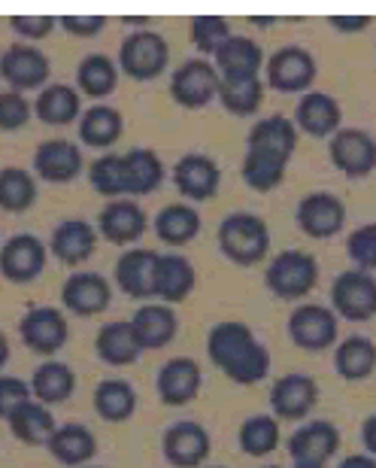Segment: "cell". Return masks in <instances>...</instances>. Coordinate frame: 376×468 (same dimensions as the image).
Returning <instances> with one entry per match:
<instances>
[{
  "label": "cell",
  "instance_id": "cell-1",
  "mask_svg": "<svg viewBox=\"0 0 376 468\" xmlns=\"http://www.w3.org/2000/svg\"><path fill=\"white\" fill-rule=\"evenodd\" d=\"M206 353L215 368L240 387L261 383L270 374V353L246 323H215L206 335Z\"/></svg>",
  "mask_w": 376,
  "mask_h": 468
},
{
  "label": "cell",
  "instance_id": "cell-2",
  "mask_svg": "<svg viewBox=\"0 0 376 468\" xmlns=\"http://www.w3.org/2000/svg\"><path fill=\"white\" fill-rule=\"evenodd\" d=\"M219 250L234 265L252 268L270 252V229L256 213H228L219 226Z\"/></svg>",
  "mask_w": 376,
  "mask_h": 468
},
{
  "label": "cell",
  "instance_id": "cell-3",
  "mask_svg": "<svg viewBox=\"0 0 376 468\" xmlns=\"http://www.w3.org/2000/svg\"><path fill=\"white\" fill-rule=\"evenodd\" d=\"M167 61H171V46L158 31H131L116 55L119 73L137 82L158 80L167 70Z\"/></svg>",
  "mask_w": 376,
  "mask_h": 468
},
{
  "label": "cell",
  "instance_id": "cell-4",
  "mask_svg": "<svg viewBox=\"0 0 376 468\" xmlns=\"http://www.w3.org/2000/svg\"><path fill=\"white\" fill-rule=\"evenodd\" d=\"M265 283L282 302L307 298L319 283V261L304 250H282L267 265Z\"/></svg>",
  "mask_w": 376,
  "mask_h": 468
},
{
  "label": "cell",
  "instance_id": "cell-5",
  "mask_svg": "<svg viewBox=\"0 0 376 468\" xmlns=\"http://www.w3.org/2000/svg\"><path fill=\"white\" fill-rule=\"evenodd\" d=\"M316 58L304 46H279L265 58V82L282 95H307L316 82Z\"/></svg>",
  "mask_w": 376,
  "mask_h": 468
},
{
  "label": "cell",
  "instance_id": "cell-6",
  "mask_svg": "<svg viewBox=\"0 0 376 468\" xmlns=\"http://www.w3.org/2000/svg\"><path fill=\"white\" fill-rule=\"evenodd\" d=\"M219 70L210 58H188L171 73V98L183 110H204L219 98Z\"/></svg>",
  "mask_w": 376,
  "mask_h": 468
},
{
  "label": "cell",
  "instance_id": "cell-7",
  "mask_svg": "<svg viewBox=\"0 0 376 468\" xmlns=\"http://www.w3.org/2000/svg\"><path fill=\"white\" fill-rule=\"evenodd\" d=\"M328 158L350 180H364L376 171V137L364 128H340L328 137Z\"/></svg>",
  "mask_w": 376,
  "mask_h": 468
},
{
  "label": "cell",
  "instance_id": "cell-8",
  "mask_svg": "<svg viewBox=\"0 0 376 468\" xmlns=\"http://www.w3.org/2000/svg\"><path fill=\"white\" fill-rule=\"evenodd\" d=\"M331 311L350 323H368L376 316V277L368 271H343L331 286Z\"/></svg>",
  "mask_w": 376,
  "mask_h": 468
},
{
  "label": "cell",
  "instance_id": "cell-9",
  "mask_svg": "<svg viewBox=\"0 0 376 468\" xmlns=\"http://www.w3.org/2000/svg\"><path fill=\"white\" fill-rule=\"evenodd\" d=\"M49 55H43L37 46L31 43H13L0 52V80L9 82L13 91H34V89H46L49 86Z\"/></svg>",
  "mask_w": 376,
  "mask_h": 468
},
{
  "label": "cell",
  "instance_id": "cell-10",
  "mask_svg": "<svg viewBox=\"0 0 376 468\" xmlns=\"http://www.w3.org/2000/svg\"><path fill=\"white\" fill-rule=\"evenodd\" d=\"M337 314L325 304H300L288 316V338L307 353H322L337 344Z\"/></svg>",
  "mask_w": 376,
  "mask_h": 468
},
{
  "label": "cell",
  "instance_id": "cell-11",
  "mask_svg": "<svg viewBox=\"0 0 376 468\" xmlns=\"http://www.w3.org/2000/svg\"><path fill=\"white\" fill-rule=\"evenodd\" d=\"M295 219L300 231L313 240H328L346 226V204L334 192H309L298 201Z\"/></svg>",
  "mask_w": 376,
  "mask_h": 468
},
{
  "label": "cell",
  "instance_id": "cell-12",
  "mask_svg": "<svg viewBox=\"0 0 376 468\" xmlns=\"http://www.w3.org/2000/svg\"><path fill=\"white\" fill-rule=\"evenodd\" d=\"M49 247L37 234H13L0 247V274L9 283H31L43 274Z\"/></svg>",
  "mask_w": 376,
  "mask_h": 468
},
{
  "label": "cell",
  "instance_id": "cell-13",
  "mask_svg": "<svg viewBox=\"0 0 376 468\" xmlns=\"http://www.w3.org/2000/svg\"><path fill=\"white\" fill-rule=\"evenodd\" d=\"M86 167V158H82V149L73 144V140L64 137H52L43 140L34 153V176L43 183L61 186V183H73Z\"/></svg>",
  "mask_w": 376,
  "mask_h": 468
},
{
  "label": "cell",
  "instance_id": "cell-14",
  "mask_svg": "<svg viewBox=\"0 0 376 468\" xmlns=\"http://www.w3.org/2000/svg\"><path fill=\"white\" fill-rule=\"evenodd\" d=\"M173 186L185 201H210L219 195L222 186V167L215 158L204 153H185L180 162L173 165Z\"/></svg>",
  "mask_w": 376,
  "mask_h": 468
},
{
  "label": "cell",
  "instance_id": "cell-15",
  "mask_svg": "<svg viewBox=\"0 0 376 468\" xmlns=\"http://www.w3.org/2000/svg\"><path fill=\"white\" fill-rule=\"evenodd\" d=\"M18 335H22L27 350L52 356L70 338L68 316H64L58 307H31V311L22 316V323H18Z\"/></svg>",
  "mask_w": 376,
  "mask_h": 468
},
{
  "label": "cell",
  "instance_id": "cell-16",
  "mask_svg": "<svg viewBox=\"0 0 376 468\" xmlns=\"http://www.w3.org/2000/svg\"><path fill=\"white\" fill-rule=\"evenodd\" d=\"M210 447H213L210 432L201 423H194V420L173 423L164 432L162 441L164 460L173 468H201L206 463V456H210Z\"/></svg>",
  "mask_w": 376,
  "mask_h": 468
},
{
  "label": "cell",
  "instance_id": "cell-17",
  "mask_svg": "<svg viewBox=\"0 0 376 468\" xmlns=\"http://www.w3.org/2000/svg\"><path fill=\"white\" fill-rule=\"evenodd\" d=\"M146 226H149V219H146L143 207L128 198L107 201L103 210L98 213L100 238L110 240L112 247H131V243H137L146 234Z\"/></svg>",
  "mask_w": 376,
  "mask_h": 468
},
{
  "label": "cell",
  "instance_id": "cell-18",
  "mask_svg": "<svg viewBox=\"0 0 376 468\" xmlns=\"http://www.w3.org/2000/svg\"><path fill=\"white\" fill-rule=\"evenodd\" d=\"M316 401H319V387L309 374H298V371L282 374V378L274 383V389H270V408H274V417L288 420V423L309 417V410L316 408Z\"/></svg>",
  "mask_w": 376,
  "mask_h": 468
},
{
  "label": "cell",
  "instance_id": "cell-19",
  "mask_svg": "<svg viewBox=\"0 0 376 468\" xmlns=\"http://www.w3.org/2000/svg\"><path fill=\"white\" fill-rule=\"evenodd\" d=\"M201 368H197L194 359H188V356H176V359L164 362L162 368H158V378H155V389H158V399H162V405L167 408H183L188 401L197 399V392H201Z\"/></svg>",
  "mask_w": 376,
  "mask_h": 468
},
{
  "label": "cell",
  "instance_id": "cell-20",
  "mask_svg": "<svg viewBox=\"0 0 376 468\" xmlns=\"http://www.w3.org/2000/svg\"><path fill=\"white\" fill-rule=\"evenodd\" d=\"M112 302V286L103 274L94 271H79L70 274L68 283L61 286V304L77 316H98Z\"/></svg>",
  "mask_w": 376,
  "mask_h": 468
},
{
  "label": "cell",
  "instance_id": "cell-21",
  "mask_svg": "<svg viewBox=\"0 0 376 468\" xmlns=\"http://www.w3.org/2000/svg\"><path fill=\"white\" fill-rule=\"evenodd\" d=\"M295 128L304 131L309 137H334L340 131V122H343V110H340V101L328 91H313L309 89L307 95H300L298 107H295Z\"/></svg>",
  "mask_w": 376,
  "mask_h": 468
},
{
  "label": "cell",
  "instance_id": "cell-22",
  "mask_svg": "<svg viewBox=\"0 0 376 468\" xmlns=\"http://www.w3.org/2000/svg\"><path fill=\"white\" fill-rule=\"evenodd\" d=\"M340 451V432L328 420H313V423L300 426L288 438V453L295 463H316L325 465L331 456Z\"/></svg>",
  "mask_w": 376,
  "mask_h": 468
},
{
  "label": "cell",
  "instance_id": "cell-23",
  "mask_svg": "<svg viewBox=\"0 0 376 468\" xmlns=\"http://www.w3.org/2000/svg\"><path fill=\"white\" fill-rule=\"evenodd\" d=\"M155 250H125L116 261V286L128 298H155Z\"/></svg>",
  "mask_w": 376,
  "mask_h": 468
},
{
  "label": "cell",
  "instance_id": "cell-24",
  "mask_svg": "<svg viewBox=\"0 0 376 468\" xmlns=\"http://www.w3.org/2000/svg\"><path fill=\"white\" fill-rule=\"evenodd\" d=\"M261 64H265V52L249 34H231V40L213 55V68L219 70L222 80L261 77Z\"/></svg>",
  "mask_w": 376,
  "mask_h": 468
},
{
  "label": "cell",
  "instance_id": "cell-25",
  "mask_svg": "<svg viewBox=\"0 0 376 468\" xmlns=\"http://www.w3.org/2000/svg\"><path fill=\"white\" fill-rule=\"evenodd\" d=\"M176 314L167 304H140L137 314L131 316V329L140 344V350H162L176 338Z\"/></svg>",
  "mask_w": 376,
  "mask_h": 468
},
{
  "label": "cell",
  "instance_id": "cell-26",
  "mask_svg": "<svg viewBox=\"0 0 376 468\" xmlns=\"http://www.w3.org/2000/svg\"><path fill=\"white\" fill-rule=\"evenodd\" d=\"M197 283L194 265L180 252H158L155 261V298H162L164 304L185 302L192 295V289Z\"/></svg>",
  "mask_w": 376,
  "mask_h": 468
},
{
  "label": "cell",
  "instance_id": "cell-27",
  "mask_svg": "<svg viewBox=\"0 0 376 468\" xmlns=\"http://www.w3.org/2000/svg\"><path fill=\"white\" fill-rule=\"evenodd\" d=\"M49 250L55 252V259L64 265H82L94 256L98 250V231L86 219H64L61 226H55Z\"/></svg>",
  "mask_w": 376,
  "mask_h": 468
},
{
  "label": "cell",
  "instance_id": "cell-28",
  "mask_svg": "<svg viewBox=\"0 0 376 468\" xmlns=\"http://www.w3.org/2000/svg\"><path fill=\"white\" fill-rule=\"evenodd\" d=\"M34 116L52 128L70 125L82 116V95L68 82H49L34 101Z\"/></svg>",
  "mask_w": 376,
  "mask_h": 468
},
{
  "label": "cell",
  "instance_id": "cell-29",
  "mask_svg": "<svg viewBox=\"0 0 376 468\" xmlns=\"http://www.w3.org/2000/svg\"><path fill=\"white\" fill-rule=\"evenodd\" d=\"M46 451H49L55 460L68 468H79L94 460L98 453V438L91 435L89 426L82 423H68V426H58L52 432V438L46 441Z\"/></svg>",
  "mask_w": 376,
  "mask_h": 468
},
{
  "label": "cell",
  "instance_id": "cell-30",
  "mask_svg": "<svg viewBox=\"0 0 376 468\" xmlns=\"http://www.w3.org/2000/svg\"><path fill=\"white\" fill-rule=\"evenodd\" d=\"M246 149H261V153L279 155V158H286V162H291V155H295V149H298L295 122L279 116V113L258 119L256 125L249 128Z\"/></svg>",
  "mask_w": 376,
  "mask_h": 468
},
{
  "label": "cell",
  "instance_id": "cell-31",
  "mask_svg": "<svg viewBox=\"0 0 376 468\" xmlns=\"http://www.w3.org/2000/svg\"><path fill=\"white\" fill-rule=\"evenodd\" d=\"M121 167H125V192L131 198L152 195L164 183V165L155 149H128L121 153Z\"/></svg>",
  "mask_w": 376,
  "mask_h": 468
},
{
  "label": "cell",
  "instance_id": "cell-32",
  "mask_svg": "<svg viewBox=\"0 0 376 468\" xmlns=\"http://www.w3.org/2000/svg\"><path fill=\"white\" fill-rule=\"evenodd\" d=\"M155 234L158 240L167 243V247L180 250L185 243H192L197 234H201V213H197L192 204H167L155 213Z\"/></svg>",
  "mask_w": 376,
  "mask_h": 468
},
{
  "label": "cell",
  "instance_id": "cell-33",
  "mask_svg": "<svg viewBox=\"0 0 376 468\" xmlns=\"http://www.w3.org/2000/svg\"><path fill=\"white\" fill-rule=\"evenodd\" d=\"M121 131H125V119L110 104H94L79 116V140L91 149L116 146Z\"/></svg>",
  "mask_w": 376,
  "mask_h": 468
},
{
  "label": "cell",
  "instance_id": "cell-34",
  "mask_svg": "<svg viewBox=\"0 0 376 468\" xmlns=\"http://www.w3.org/2000/svg\"><path fill=\"white\" fill-rule=\"evenodd\" d=\"M94 350H98L100 362L112 365V368H125V365H134L140 359V344L134 338V329H131V320L125 323H107L94 338Z\"/></svg>",
  "mask_w": 376,
  "mask_h": 468
},
{
  "label": "cell",
  "instance_id": "cell-35",
  "mask_svg": "<svg viewBox=\"0 0 376 468\" xmlns=\"http://www.w3.org/2000/svg\"><path fill=\"white\" fill-rule=\"evenodd\" d=\"M119 89V64L103 52L86 55L77 68V91L86 98L103 101Z\"/></svg>",
  "mask_w": 376,
  "mask_h": 468
},
{
  "label": "cell",
  "instance_id": "cell-36",
  "mask_svg": "<svg viewBox=\"0 0 376 468\" xmlns=\"http://www.w3.org/2000/svg\"><path fill=\"white\" fill-rule=\"evenodd\" d=\"M55 417L49 414V408L43 405V401H25L22 408L13 410V417H9V432H13L18 441L27 444V447H40L52 438L55 432Z\"/></svg>",
  "mask_w": 376,
  "mask_h": 468
},
{
  "label": "cell",
  "instance_id": "cell-37",
  "mask_svg": "<svg viewBox=\"0 0 376 468\" xmlns=\"http://www.w3.org/2000/svg\"><path fill=\"white\" fill-rule=\"evenodd\" d=\"M376 368V344L371 338H364V335H352V338H346L337 344L334 350V371L340 374L343 380H364L371 378Z\"/></svg>",
  "mask_w": 376,
  "mask_h": 468
},
{
  "label": "cell",
  "instance_id": "cell-38",
  "mask_svg": "<svg viewBox=\"0 0 376 468\" xmlns=\"http://www.w3.org/2000/svg\"><path fill=\"white\" fill-rule=\"evenodd\" d=\"M94 410H98V417L107 420V423H125L137 410L134 387L121 378H110L98 383V389H94Z\"/></svg>",
  "mask_w": 376,
  "mask_h": 468
},
{
  "label": "cell",
  "instance_id": "cell-39",
  "mask_svg": "<svg viewBox=\"0 0 376 468\" xmlns=\"http://www.w3.org/2000/svg\"><path fill=\"white\" fill-rule=\"evenodd\" d=\"M286 167H288L286 158L261 153V149H246L243 165H240V176L252 192L265 195V192L279 189L282 180H286Z\"/></svg>",
  "mask_w": 376,
  "mask_h": 468
},
{
  "label": "cell",
  "instance_id": "cell-40",
  "mask_svg": "<svg viewBox=\"0 0 376 468\" xmlns=\"http://www.w3.org/2000/svg\"><path fill=\"white\" fill-rule=\"evenodd\" d=\"M77 389V374L64 362H43L31 378V392L43 405H61Z\"/></svg>",
  "mask_w": 376,
  "mask_h": 468
},
{
  "label": "cell",
  "instance_id": "cell-41",
  "mask_svg": "<svg viewBox=\"0 0 376 468\" xmlns=\"http://www.w3.org/2000/svg\"><path fill=\"white\" fill-rule=\"evenodd\" d=\"M215 101L231 116H256L261 101H265V82H261V77L219 80V98Z\"/></svg>",
  "mask_w": 376,
  "mask_h": 468
},
{
  "label": "cell",
  "instance_id": "cell-42",
  "mask_svg": "<svg viewBox=\"0 0 376 468\" xmlns=\"http://www.w3.org/2000/svg\"><path fill=\"white\" fill-rule=\"evenodd\" d=\"M37 201V176L22 167H0V210L25 213Z\"/></svg>",
  "mask_w": 376,
  "mask_h": 468
},
{
  "label": "cell",
  "instance_id": "cell-43",
  "mask_svg": "<svg viewBox=\"0 0 376 468\" xmlns=\"http://www.w3.org/2000/svg\"><path fill=\"white\" fill-rule=\"evenodd\" d=\"M237 444H240V451L246 453V456H267V453H274L277 447H279V423H277V417L258 414V417L243 420V426H240V432H237Z\"/></svg>",
  "mask_w": 376,
  "mask_h": 468
},
{
  "label": "cell",
  "instance_id": "cell-44",
  "mask_svg": "<svg viewBox=\"0 0 376 468\" xmlns=\"http://www.w3.org/2000/svg\"><path fill=\"white\" fill-rule=\"evenodd\" d=\"M89 183L91 189L103 195V198L116 201V198H128L125 192V167H121V155L116 153H103L91 162L89 167Z\"/></svg>",
  "mask_w": 376,
  "mask_h": 468
},
{
  "label": "cell",
  "instance_id": "cell-45",
  "mask_svg": "<svg viewBox=\"0 0 376 468\" xmlns=\"http://www.w3.org/2000/svg\"><path fill=\"white\" fill-rule=\"evenodd\" d=\"M188 31H192V43L194 49L201 52V58H206L222 49L225 43L231 40V22L225 16H192V22H188Z\"/></svg>",
  "mask_w": 376,
  "mask_h": 468
},
{
  "label": "cell",
  "instance_id": "cell-46",
  "mask_svg": "<svg viewBox=\"0 0 376 468\" xmlns=\"http://www.w3.org/2000/svg\"><path fill=\"white\" fill-rule=\"evenodd\" d=\"M346 256L352 259V265L359 271H376V222L355 229L346 240Z\"/></svg>",
  "mask_w": 376,
  "mask_h": 468
},
{
  "label": "cell",
  "instance_id": "cell-47",
  "mask_svg": "<svg viewBox=\"0 0 376 468\" xmlns=\"http://www.w3.org/2000/svg\"><path fill=\"white\" fill-rule=\"evenodd\" d=\"M34 116V104L25 101L22 91H0V131H18L25 128Z\"/></svg>",
  "mask_w": 376,
  "mask_h": 468
},
{
  "label": "cell",
  "instance_id": "cell-48",
  "mask_svg": "<svg viewBox=\"0 0 376 468\" xmlns=\"http://www.w3.org/2000/svg\"><path fill=\"white\" fill-rule=\"evenodd\" d=\"M31 399H34V392L25 380L13 378V374H0V420H9L13 410H18Z\"/></svg>",
  "mask_w": 376,
  "mask_h": 468
},
{
  "label": "cell",
  "instance_id": "cell-49",
  "mask_svg": "<svg viewBox=\"0 0 376 468\" xmlns=\"http://www.w3.org/2000/svg\"><path fill=\"white\" fill-rule=\"evenodd\" d=\"M55 25H58L55 16H9V27L25 40H46Z\"/></svg>",
  "mask_w": 376,
  "mask_h": 468
},
{
  "label": "cell",
  "instance_id": "cell-50",
  "mask_svg": "<svg viewBox=\"0 0 376 468\" xmlns=\"http://www.w3.org/2000/svg\"><path fill=\"white\" fill-rule=\"evenodd\" d=\"M58 25L73 37H98L110 25L107 16H61Z\"/></svg>",
  "mask_w": 376,
  "mask_h": 468
},
{
  "label": "cell",
  "instance_id": "cell-51",
  "mask_svg": "<svg viewBox=\"0 0 376 468\" xmlns=\"http://www.w3.org/2000/svg\"><path fill=\"white\" fill-rule=\"evenodd\" d=\"M328 25L340 34H361L373 25V16H328Z\"/></svg>",
  "mask_w": 376,
  "mask_h": 468
},
{
  "label": "cell",
  "instance_id": "cell-52",
  "mask_svg": "<svg viewBox=\"0 0 376 468\" xmlns=\"http://www.w3.org/2000/svg\"><path fill=\"white\" fill-rule=\"evenodd\" d=\"M361 441H364V447H368V453L376 460V414L364 420V426H361Z\"/></svg>",
  "mask_w": 376,
  "mask_h": 468
},
{
  "label": "cell",
  "instance_id": "cell-53",
  "mask_svg": "<svg viewBox=\"0 0 376 468\" xmlns=\"http://www.w3.org/2000/svg\"><path fill=\"white\" fill-rule=\"evenodd\" d=\"M337 468H376V460H373V456L355 453V456H346V460L337 465Z\"/></svg>",
  "mask_w": 376,
  "mask_h": 468
},
{
  "label": "cell",
  "instance_id": "cell-54",
  "mask_svg": "<svg viewBox=\"0 0 376 468\" xmlns=\"http://www.w3.org/2000/svg\"><path fill=\"white\" fill-rule=\"evenodd\" d=\"M6 359H9V341H6V335L0 332V368L6 365Z\"/></svg>",
  "mask_w": 376,
  "mask_h": 468
},
{
  "label": "cell",
  "instance_id": "cell-55",
  "mask_svg": "<svg viewBox=\"0 0 376 468\" xmlns=\"http://www.w3.org/2000/svg\"><path fill=\"white\" fill-rule=\"evenodd\" d=\"M121 22H125V25H134L137 31H143V25L149 22V18H146V16H128V18H121Z\"/></svg>",
  "mask_w": 376,
  "mask_h": 468
},
{
  "label": "cell",
  "instance_id": "cell-56",
  "mask_svg": "<svg viewBox=\"0 0 376 468\" xmlns=\"http://www.w3.org/2000/svg\"><path fill=\"white\" fill-rule=\"evenodd\" d=\"M295 468H325V465H316V463H295Z\"/></svg>",
  "mask_w": 376,
  "mask_h": 468
},
{
  "label": "cell",
  "instance_id": "cell-57",
  "mask_svg": "<svg viewBox=\"0 0 376 468\" xmlns=\"http://www.w3.org/2000/svg\"><path fill=\"white\" fill-rule=\"evenodd\" d=\"M210 468H225V465H210Z\"/></svg>",
  "mask_w": 376,
  "mask_h": 468
},
{
  "label": "cell",
  "instance_id": "cell-58",
  "mask_svg": "<svg viewBox=\"0 0 376 468\" xmlns=\"http://www.w3.org/2000/svg\"><path fill=\"white\" fill-rule=\"evenodd\" d=\"M267 468H279V465H267Z\"/></svg>",
  "mask_w": 376,
  "mask_h": 468
}]
</instances>
